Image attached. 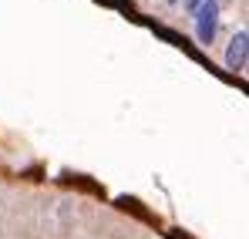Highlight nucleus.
Instances as JSON below:
<instances>
[{"instance_id": "4", "label": "nucleus", "mask_w": 249, "mask_h": 239, "mask_svg": "<svg viewBox=\"0 0 249 239\" xmlns=\"http://www.w3.org/2000/svg\"><path fill=\"white\" fill-rule=\"evenodd\" d=\"M168 3H182V0H168Z\"/></svg>"}, {"instance_id": "1", "label": "nucleus", "mask_w": 249, "mask_h": 239, "mask_svg": "<svg viewBox=\"0 0 249 239\" xmlns=\"http://www.w3.org/2000/svg\"><path fill=\"white\" fill-rule=\"evenodd\" d=\"M192 17H196V34H199V40L202 44H212L215 31H219V0H206Z\"/></svg>"}, {"instance_id": "3", "label": "nucleus", "mask_w": 249, "mask_h": 239, "mask_svg": "<svg viewBox=\"0 0 249 239\" xmlns=\"http://www.w3.org/2000/svg\"><path fill=\"white\" fill-rule=\"evenodd\" d=\"M202 3H206V0H185V7H189V10H192V14H196V10H199V7H202Z\"/></svg>"}, {"instance_id": "2", "label": "nucleus", "mask_w": 249, "mask_h": 239, "mask_svg": "<svg viewBox=\"0 0 249 239\" xmlns=\"http://www.w3.org/2000/svg\"><path fill=\"white\" fill-rule=\"evenodd\" d=\"M246 47H249V34L239 31L236 37L229 40V47H226V68L229 71H243L246 68Z\"/></svg>"}]
</instances>
